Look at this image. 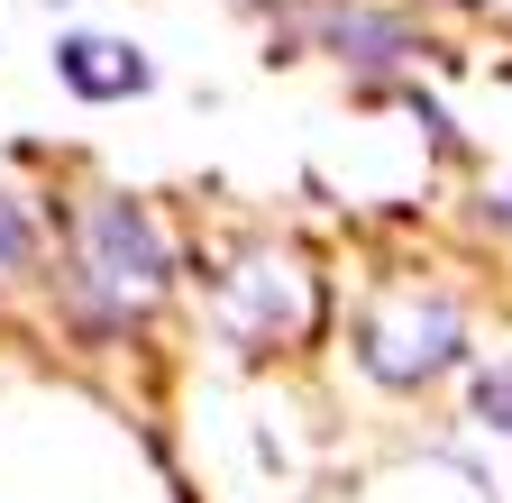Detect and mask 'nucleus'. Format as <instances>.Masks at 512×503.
Masks as SVG:
<instances>
[{
    "label": "nucleus",
    "instance_id": "nucleus-1",
    "mask_svg": "<svg viewBox=\"0 0 512 503\" xmlns=\"http://www.w3.org/2000/svg\"><path fill=\"white\" fill-rule=\"evenodd\" d=\"M165 284H174L165 229H156L138 202L101 193V202L74 220V293H83L92 311H110V321H147V311L165 302Z\"/></svg>",
    "mask_w": 512,
    "mask_h": 503
},
{
    "label": "nucleus",
    "instance_id": "nucleus-2",
    "mask_svg": "<svg viewBox=\"0 0 512 503\" xmlns=\"http://www.w3.org/2000/svg\"><path fill=\"white\" fill-rule=\"evenodd\" d=\"M467 357V321L448 293H421V284H394L366 321H357V366L375 385H430Z\"/></svg>",
    "mask_w": 512,
    "mask_h": 503
},
{
    "label": "nucleus",
    "instance_id": "nucleus-3",
    "mask_svg": "<svg viewBox=\"0 0 512 503\" xmlns=\"http://www.w3.org/2000/svg\"><path fill=\"white\" fill-rule=\"evenodd\" d=\"M55 74H64L74 101H138L156 83V65H147L138 46H119V37H64L55 46Z\"/></svg>",
    "mask_w": 512,
    "mask_h": 503
},
{
    "label": "nucleus",
    "instance_id": "nucleus-4",
    "mask_svg": "<svg viewBox=\"0 0 512 503\" xmlns=\"http://www.w3.org/2000/svg\"><path fill=\"white\" fill-rule=\"evenodd\" d=\"M330 46H375V65H403V55H421L394 19H348V10L330 19Z\"/></svg>",
    "mask_w": 512,
    "mask_h": 503
},
{
    "label": "nucleus",
    "instance_id": "nucleus-5",
    "mask_svg": "<svg viewBox=\"0 0 512 503\" xmlns=\"http://www.w3.org/2000/svg\"><path fill=\"white\" fill-rule=\"evenodd\" d=\"M28 257H37V229H28V211L0 193V284L10 275H28Z\"/></svg>",
    "mask_w": 512,
    "mask_h": 503
},
{
    "label": "nucleus",
    "instance_id": "nucleus-6",
    "mask_svg": "<svg viewBox=\"0 0 512 503\" xmlns=\"http://www.w3.org/2000/svg\"><path fill=\"white\" fill-rule=\"evenodd\" d=\"M476 403H485V421L512 439V366H494V375H485V385H476Z\"/></svg>",
    "mask_w": 512,
    "mask_h": 503
}]
</instances>
